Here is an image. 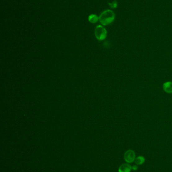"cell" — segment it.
I'll list each match as a JSON object with an SVG mask.
<instances>
[{
	"instance_id": "obj_8",
	"label": "cell",
	"mask_w": 172,
	"mask_h": 172,
	"mask_svg": "<svg viewBox=\"0 0 172 172\" xmlns=\"http://www.w3.org/2000/svg\"><path fill=\"white\" fill-rule=\"evenodd\" d=\"M109 5L112 8H116V7H117V5H118L116 1H114L111 3H109Z\"/></svg>"
},
{
	"instance_id": "obj_7",
	"label": "cell",
	"mask_w": 172,
	"mask_h": 172,
	"mask_svg": "<svg viewBox=\"0 0 172 172\" xmlns=\"http://www.w3.org/2000/svg\"><path fill=\"white\" fill-rule=\"evenodd\" d=\"M134 161L135 164L137 165H141L143 163H144L145 159L143 156H139L138 157H136Z\"/></svg>"
},
{
	"instance_id": "obj_1",
	"label": "cell",
	"mask_w": 172,
	"mask_h": 172,
	"mask_svg": "<svg viewBox=\"0 0 172 172\" xmlns=\"http://www.w3.org/2000/svg\"><path fill=\"white\" fill-rule=\"evenodd\" d=\"M115 14L111 10H106L103 11L99 16V21L103 26L110 25L114 21Z\"/></svg>"
},
{
	"instance_id": "obj_5",
	"label": "cell",
	"mask_w": 172,
	"mask_h": 172,
	"mask_svg": "<svg viewBox=\"0 0 172 172\" xmlns=\"http://www.w3.org/2000/svg\"><path fill=\"white\" fill-rule=\"evenodd\" d=\"M132 167L128 164H123L119 168V172H130Z\"/></svg>"
},
{
	"instance_id": "obj_6",
	"label": "cell",
	"mask_w": 172,
	"mask_h": 172,
	"mask_svg": "<svg viewBox=\"0 0 172 172\" xmlns=\"http://www.w3.org/2000/svg\"><path fill=\"white\" fill-rule=\"evenodd\" d=\"M88 20L90 23L94 24L99 20V17L97 16L96 14H92L89 16Z\"/></svg>"
},
{
	"instance_id": "obj_3",
	"label": "cell",
	"mask_w": 172,
	"mask_h": 172,
	"mask_svg": "<svg viewBox=\"0 0 172 172\" xmlns=\"http://www.w3.org/2000/svg\"><path fill=\"white\" fill-rule=\"evenodd\" d=\"M124 160L127 163H133L135 160V152L129 149L125 152L124 155Z\"/></svg>"
},
{
	"instance_id": "obj_2",
	"label": "cell",
	"mask_w": 172,
	"mask_h": 172,
	"mask_svg": "<svg viewBox=\"0 0 172 172\" xmlns=\"http://www.w3.org/2000/svg\"><path fill=\"white\" fill-rule=\"evenodd\" d=\"M95 36L99 41L105 40L107 37V31L106 29L102 25L97 26L95 29Z\"/></svg>"
},
{
	"instance_id": "obj_9",
	"label": "cell",
	"mask_w": 172,
	"mask_h": 172,
	"mask_svg": "<svg viewBox=\"0 0 172 172\" xmlns=\"http://www.w3.org/2000/svg\"><path fill=\"white\" fill-rule=\"evenodd\" d=\"M137 169H138V167H137L136 165H134L132 167V169L134 170V171H136V170H137Z\"/></svg>"
},
{
	"instance_id": "obj_4",
	"label": "cell",
	"mask_w": 172,
	"mask_h": 172,
	"mask_svg": "<svg viewBox=\"0 0 172 172\" xmlns=\"http://www.w3.org/2000/svg\"><path fill=\"white\" fill-rule=\"evenodd\" d=\"M163 90L165 93L168 94H172V82H166L163 84Z\"/></svg>"
}]
</instances>
